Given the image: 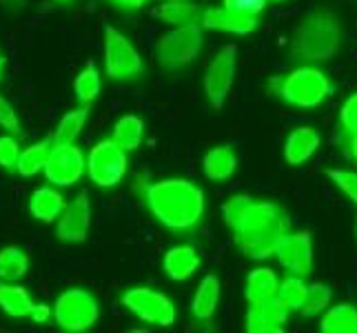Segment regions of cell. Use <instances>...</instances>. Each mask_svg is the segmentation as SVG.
Here are the masks:
<instances>
[{
  "label": "cell",
  "instance_id": "obj_35",
  "mask_svg": "<svg viewBox=\"0 0 357 333\" xmlns=\"http://www.w3.org/2000/svg\"><path fill=\"white\" fill-rule=\"evenodd\" d=\"M0 127L7 129L11 135H16V138L20 140L22 138V125L18 120V111L11 107V103L7 101L5 96H0Z\"/></svg>",
  "mask_w": 357,
  "mask_h": 333
},
{
  "label": "cell",
  "instance_id": "obj_42",
  "mask_svg": "<svg viewBox=\"0 0 357 333\" xmlns=\"http://www.w3.org/2000/svg\"><path fill=\"white\" fill-rule=\"evenodd\" d=\"M351 151H353V158L357 160V133H355V138H353V142H351Z\"/></svg>",
  "mask_w": 357,
  "mask_h": 333
},
{
  "label": "cell",
  "instance_id": "obj_13",
  "mask_svg": "<svg viewBox=\"0 0 357 333\" xmlns=\"http://www.w3.org/2000/svg\"><path fill=\"white\" fill-rule=\"evenodd\" d=\"M89 227H91V205H89V193L80 191L69 205H65L63 214L58 218L56 236L60 242H84L89 238Z\"/></svg>",
  "mask_w": 357,
  "mask_h": 333
},
{
  "label": "cell",
  "instance_id": "obj_45",
  "mask_svg": "<svg viewBox=\"0 0 357 333\" xmlns=\"http://www.w3.org/2000/svg\"><path fill=\"white\" fill-rule=\"evenodd\" d=\"M58 3H71V0H58Z\"/></svg>",
  "mask_w": 357,
  "mask_h": 333
},
{
  "label": "cell",
  "instance_id": "obj_8",
  "mask_svg": "<svg viewBox=\"0 0 357 333\" xmlns=\"http://www.w3.org/2000/svg\"><path fill=\"white\" fill-rule=\"evenodd\" d=\"M105 69L112 80H129L144 71L138 49L116 27L105 29Z\"/></svg>",
  "mask_w": 357,
  "mask_h": 333
},
{
  "label": "cell",
  "instance_id": "obj_44",
  "mask_svg": "<svg viewBox=\"0 0 357 333\" xmlns=\"http://www.w3.org/2000/svg\"><path fill=\"white\" fill-rule=\"evenodd\" d=\"M268 3H284V0H268Z\"/></svg>",
  "mask_w": 357,
  "mask_h": 333
},
{
  "label": "cell",
  "instance_id": "obj_32",
  "mask_svg": "<svg viewBox=\"0 0 357 333\" xmlns=\"http://www.w3.org/2000/svg\"><path fill=\"white\" fill-rule=\"evenodd\" d=\"M251 205V198L246 193H240V195H233V198H229L225 205H222V218H225V225L233 231L238 225L242 216L246 214V209H249Z\"/></svg>",
  "mask_w": 357,
  "mask_h": 333
},
{
  "label": "cell",
  "instance_id": "obj_16",
  "mask_svg": "<svg viewBox=\"0 0 357 333\" xmlns=\"http://www.w3.org/2000/svg\"><path fill=\"white\" fill-rule=\"evenodd\" d=\"M322 138L313 127H300L289 133V138L284 142V160L289 165L298 167L302 163H306L315 151Z\"/></svg>",
  "mask_w": 357,
  "mask_h": 333
},
{
  "label": "cell",
  "instance_id": "obj_40",
  "mask_svg": "<svg viewBox=\"0 0 357 333\" xmlns=\"http://www.w3.org/2000/svg\"><path fill=\"white\" fill-rule=\"evenodd\" d=\"M109 3H114L116 7H122V9L135 11V9H142L149 0H109Z\"/></svg>",
  "mask_w": 357,
  "mask_h": 333
},
{
  "label": "cell",
  "instance_id": "obj_30",
  "mask_svg": "<svg viewBox=\"0 0 357 333\" xmlns=\"http://www.w3.org/2000/svg\"><path fill=\"white\" fill-rule=\"evenodd\" d=\"M331 302V287L322 285V282H315L309 289H306V298L300 306V311L304 318H313L317 313H322Z\"/></svg>",
  "mask_w": 357,
  "mask_h": 333
},
{
  "label": "cell",
  "instance_id": "obj_34",
  "mask_svg": "<svg viewBox=\"0 0 357 333\" xmlns=\"http://www.w3.org/2000/svg\"><path fill=\"white\" fill-rule=\"evenodd\" d=\"M326 176L357 205V174L351 169H328Z\"/></svg>",
  "mask_w": 357,
  "mask_h": 333
},
{
  "label": "cell",
  "instance_id": "obj_2",
  "mask_svg": "<svg viewBox=\"0 0 357 333\" xmlns=\"http://www.w3.org/2000/svg\"><path fill=\"white\" fill-rule=\"evenodd\" d=\"M342 49V24L331 11H313L298 29L291 43L293 60L326 63Z\"/></svg>",
  "mask_w": 357,
  "mask_h": 333
},
{
  "label": "cell",
  "instance_id": "obj_41",
  "mask_svg": "<svg viewBox=\"0 0 357 333\" xmlns=\"http://www.w3.org/2000/svg\"><path fill=\"white\" fill-rule=\"evenodd\" d=\"M3 78H5V58L0 54V82H3Z\"/></svg>",
  "mask_w": 357,
  "mask_h": 333
},
{
  "label": "cell",
  "instance_id": "obj_7",
  "mask_svg": "<svg viewBox=\"0 0 357 333\" xmlns=\"http://www.w3.org/2000/svg\"><path fill=\"white\" fill-rule=\"evenodd\" d=\"M120 302L146 325L171 327L176 323V306L169 300V295L153 291L149 287H133L125 291Z\"/></svg>",
  "mask_w": 357,
  "mask_h": 333
},
{
  "label": "cell",
  "instance_id": "obj_31",
  "mask_svg": "<svg viewBox=\"0 0 357 333\" xmlns=\"http://www.w3.org/2000/svg\"><path fill=\"white\" fill-rule=\"evenodd\" d=\"M257 309L262 311V316L266 318V323L273 327L278 333L284 331V325H287V318H289V309H287V304L282 302L278 295H273V298H268L260 304H255Z\"/></svg>",
  "mask_w": 357,
  "mask_h": 333
},
{
  "label": "cell",
  "instance_id": "obj_25",
  "mask_svg": "<svg viewBox=\"0 0 357 333\" xmlns=\"http://www.w3.org/2000/svg\"><path fill=\"white\" fill-rule=\"evenodd\" d=\"M142 138H144V122L138 116H122L116 122L112 140L116 145H120L125 151L138 149V147L142 145Z\"/></svg>",
  "mask_w": 357,
  "mask_h": 333
},
{
  "label": "cell",
  "instance_id": "obj_11",
  "mask_svg": "<svg viewBox=\"0 0 357 333\" xmlns=\"http://www.w3.org/2000/svg\"><path fill=\"white\" fill-rule=\"evenodd\" d=\"M43 171L47 180L56 184V187H71V184L80 182V178L84 176L87 160H84L80 147H76L73 142H67V145L56 142Z\"/></svg>",
  "mask_w": 357,
  "mask_h": 333
},
{
  "label": "cell",
  "instance_id": "obj_37",
  "mask_svg": "<svg viewBox=\"0 0 357 333\" xmlns=\"http://www.w3.org/2000/svg\"><path fill=\"white\" fill-rule=\"evenodd\" d=\"M340 120H342V127L349 133H353V135L357 133V94L344 103V107L340 111Z\"/></svg>",
  "mask_w": 357,
  "mask_h": 333
},
{
  "label": "cell",
  "instance_id": "obj_24",
  "mask_svg": "<svg viewBox=\"0 0 357 333\" xmlns=\"http://www.w3.org/2000/svg\"><path fill=\"white\" fill-rule=\"evenodd\" d=\"M322 333H357V309L353 304H337L328 309L319 323Z\"/></svg>",
  "mask_w": 357,
  "mask_h": 333
},
{
  "label": "cell",
  "instance_id": "obj_19",
  "mask_svg": "<svg viewBox=\"0 0 357 333\" xmlns=\"http://www.w3.org/2000/svg\"><path fill=\"white\" fill-rule=\"evenodd\" d=\"M278 276L273 269H266V267H257L249 274V280H246V289L244 295L249 304H260L268 298H273L278 293Z\"/></svg>",
  "mask_w": 357,
  "mask_h": 333
},
{
  "label": "cell",
  "instance_id": "obj_27",
  "mask_svg": "<svg viewBox=\"0 0 357 333\" xmlns=\"http://www.w3.org/2000/svg\"><path fill=\"white\" fill-rule=\"evenodd\" d=\"M29 258L18 246H5L0 249V280H18L27 274Z\"/></svg>",
  "mask_w": 357,
  "mask_h": 333
},
{
  "label": "cell",
  "instance_id": "obj_26",
  "mask_svg": "<svg viewBox=\"0 0 357 333\" xmlns=\"http://www.w3.org/2000/svg\"><path fill=\"white\" fill-rule=\"evenodd\" d=\"M89 120V105H82L73 111H67L60 120V125L54 133V140L58 145H67V142H76V138L80 135V131L84 129Z\"/></svg>",
  "mask_w": 357,
  "mask_h": 333
},
{
  "label": "cell",
  "instance_id": "obj_9",
  "mask_svg": "<svg viewBox=\"0 0 357 333\" xmlns=\"http://www.w3.org/2000/svg\"><path fill=\"white\" fill-rule=\"evenodd\" d=\"M127 151L120 145H116L112 138L100 140L96 147H91L89 160H87V171L91 182L98 187L112 189L122 182L127 176Z\"/></svg>",
  "mask_w": 357,
  "mask_h": 333
},
{
  "label": "cell",
  "instance_id": "obj_17",
  "mask_svg": "<svg viewBox=\"0 0 357 333\" xmlns=\"http://www.w3.org/2000/svg\"><path fill=\"white\" fill-rule=\"evenodd\" d=\"M198 267H200V256L189 244L171 246L165 253V271H167V276L176 282L191 278L195 271H198Z\"/></svg>",
  "mask_w": 357,
  "mask_h": 333
},
{
  "label": "cell",
  "instance_id": "obj_12",
  "mask_svg": "<svg viewBox=\"0 0 357 333\" xmlns=\"http://www.w3.org/2000/svg\"><path fill=\"white\" fill-rule=\"evenodd\" d=\"M280 265L289 269L293 276L306 278L313 271V240L309 231L300 233H284L280 238L275 253Z\"/></svg>",
  "mask_w": 357,
  "mask_h": 333
},
{
  "label": "cell",
  "instance_id": "obj_4",
  "mask_svg": "<svg viewBox=\"0 0 357 333\" xmlns=\"http://www.w3.org/2000/svg\"><path fill=\"white\" fill-rule=\"evenodd\" d=\"M202 24L174 27L155 43V60L165 71H178L198 58L202 49Z\"/></svg>",
  "mask_w": 357,
  "mask_h": 333
},
{
  "label": "cell",
  "instance_id": "obj_29",
  "mask_svg": "<svg viewBox=\"0 0 357 333\" xmlns=\"http://www.w3.org/2000/svg\"><path fill=\"white\" fill-rule=\"evenodd\" d=\"M306 289H309V285H304V280L300 276H293L287 278L284 282H280L275 295L287 304L289 311H300V306L306 298Z\"/></svg>",
  "mask_w": 357,
  "mask_h": 333
},
{
  "label": "cell",
  "instance_id": "obj_6",
  "mask_svg": "<svg viewBox=\"0 0 357 333\" xmlns=\"http://www.w3.org/2000/svg\"><path fill=\"white\" fill-rule=\"evenodd\" d=\"M56 325L69 333H82L91 329L100 318V304L89 291L67 289L58 295L54 304Z\"/></svg>",
  "mask_w": 357,
  "mask_h": 333
},
{
  "label": "cell",
  "instance_id": "obj_20",
  "mask_svg": "<svg viewBox=\"0 0 357 333\" xmlns=\"http://www.w3.org/2000/svg\"><path fill=\"white\" fill-rule=\"evenodd\" d=\"M218 300H220V280H218V276L208 274V276L202 278L200 287L195 289L193 304H191L193 316L198 320H202V323L211 320L213 313H215Z\"/></svg>",
  "mask_w": 357,
  "mask_h": 333
},
{
  "label": "cell",
  "instance_id": "obj_39",
  "mask_svg": "<svg viewBox=\"0 0 357 333\" xmlns=\"http://www.w3.org/2000/svg\"><path fill=\"white\" fill-rule=\"evenodd\" d=\"M29 318L33 320L36 325H45V323H49V318H52V306L45 304V302H38V304L33 302Z\"/></svg>",
  "mask_w": 357,
  "mask_h": 333
},
{
  "label": "cell",
  "instance_id": "obj_3",
  "mask_svg": "<svg viewBox=\"0 0 357 333\" xmlns=\"http://www.w3.org/2000/svg\"><path fill=\"white\" fill-rule=\"evenodd\" d=\"M268 87L287 105L302 109L319 107L333 94V84L326 78V73L313 67L295 69L287 78H271Z\"/></svg>",
  "mask_w": 357,
  "mask_h": 333
},
{
  "label": "cell",
  "instance_id": "obj_23",
  "mask_svg": "<svg viewBox=\"0 0 357 333\" xmlns=\"http://www.w3.org/2000/svg\"><path fill=\"white\" fill-rule=\"evenodd\" d=\"M31 298L24 287L20 285H0V309L11 318H29L31 313Z\"/></svg>",
  "mask_w": 357,
  "mask_h": 333
},
{
  "label": "cell",
  "instance_id": "obj_14",
  "mask_svg": "<svg viewBox=\"0 0 357 333\" xmlns=\"http://www.w3.org/2000/svg\"><path fill=\"white\" fill-rule=\"evenodd\" d=\"M200 24L206 29H218V31H227L236 36H249L260 27V20H257V16L244 14V11H238V9L213 7V9H204Z\"/></svg>",
  "mask_w": 357,
  "mask_h": 333
},
{
  "label": "cell",
  "instance_id": "obj_10",
  "mask_svg": "<svg viewBox=\"0 0 357 333\" xmlns=\"http://www.w3.org/2000/svg\"><path fill=\"white\" fill-rule=\"evenodd\" d=\"M236 56H238V45H225L215 58L208 63L204 73V91L208 103L215 109H222L227 96L233 87V76H236Z\"/></svg>",
  "mask_w": 357,
  "mask_h": 333
},
{
  "label": "cell",
  "instance_id": "obj_21",
  "mask_svg": "<svg viewBox=\"0 0 357 333\" xmlns=\"http://www.w3.org/2000/svg\"><path fill=\"white\" fill-rule=\"evenodd\" d=\"M204 176L208 180H227L236 174L238 158L231 147H213L204 156Z\"/></svg>",
  "mask_w": 357,
  "mask_h": 333
},
{
  "label": "cell",
  "instance_id": "obj_36",
  "mask_svg": "<svg viewBox=\"0 0 357 333\" xmlns=\"http://www.w3.org/2000/svg\"><path fill=\"white\" fill-rule=\"evenodd\" d=\"M246 331H249V333H278L273 327L266 323V318L262 316V311L257 309L255 304H251L249 313H246Z\"/></svg>",
  "mask_w": 357,
  "mask_h": 333
},
{
  "label": "cell",
  "instance_id": "obj_18",
  "mask_svg": "<svg viewBox=\"0 0 357 333\" xmlns=\"http://www.w3.org/2000/svg\"><path fill=\"white\" fill-rule=\"evenodd\" d=\"M65 205L67 202L60 191H56L54 187H40V189H36L29 198V214L36 220L45 222V225H52V222L63 214Z\"/></svg>",
  "mask_w": 357,
  "mask_h": 333
},
{
  "label": "cell",
  "instance_id": "obj_1",
  "mask_svg": "<svg viewBox=\"0 0 357 333\" xmlns=\"http://www.w3.org/2000/svg\"><path fill=\"white\" fill-rule=\"evenodd\" d=\"M151 216L171 231H189L204 216V191L184 178L153 182L144 193Z\"/></svg>",
  "mask_w": 357,
  "mask_h": 333
},
{
  "label": "cell",
  "instance_id": "obj_43",
  "mask_svg": "<svg viewBox=\"0 0 357 333\" xmlns=\"http://www.w3.org/2000/svg\"><path fill=\"white\" fill-rule=\"evenodd\" d=\"M355 240H357V216H355Z\"/></svg>",
  "mask_w": 357,
  "mask_h": 333
},
{
  "label": "cell",
  "instance_id": "obj_38",
  "mask_svg": "<svg viewBox=\"0 0 357 333\" xmlns=\"http://www.w3.org/2000/svg\"><path fill=\"white\" fill-rule=\"evenodd\" d=\"M266 3H268V0H225V7L244 11V14H251V16H257V14H262V11L266 9Z\"/></svg>",
  "mask_w": 357,
  "mask_h": 333
},
{
  "label": "cell",
  "instance_id": "obj_28",
  "mask_svg": "<svg viewBox=\"0 0 357 333\" xmlns=\"http://www.w3.org/2000/svg\"><path fill=\"white\" fill-rule=\"evenodd\" d=\"M100 73H98L93 67L82 69L76 80H73V89H76V96L82 105H91L98 96H100Z\"/></svg>",
  "mask_w": 357,
  "mask_h": 333
},
{
  "label": "cell",
  "instance_id": "obj_15",
  "mask_svg": "<svg viewBox=\"0 0 357 333\" xmlns=\"http://www.w3.org/2000/svg\"><path fill=\"white\" fill-rule=\"evenodd\" d=\"M204 7L198 0H160L153 9V16L171 27H184V24H200Z\"/></svg>",
  "mask_w": 357,
  "mask_h": 333
},
{
  "label": "cell",
  "instance_id": "obj_5",
  "mask_svg": "<svg viewBox=\"0 0 357 333\" xmlns=\"http://www.w3.org/2000/svg\"><path fill=\"white\" fill-rule=\"evenodd\" d=\"M291 229V220L284 214V209L268 218L266 222H260V225L249 227V229H236L233 231V240H236L238 249L249 256L251 260H266L275 253V246L280 242V238L289 233Z\"/></svg>",
  "mask_w": 357,
  "mask_h": 333
},
{
  "label": "cell",
  "instance_id": "obj_22",
  "mask_svg": "<svg viewBox=\"0 0 357 333\" xmlns=\"http://www.w3.org/2000/svg\"><path fill=\"white\" fill-rule=\"evenodd\" d=\"M54 145H56V140L52 135V138H45L40 142L27 147V149H22L18 156V165H16L18 174L22 178H31V176L38 174V171H43L49 154H52V149H54Z\"/></svg>",
  "mask_w": 357,
  "mask_h": 333
},
{
  "label": "cell",
  "instance_id": "obj_33",
  "mask_svg": "<svg viewBox=\"0 0 357 333\" xmlns=\"http://www.w3.org/2000/svg\"><path fill=\"white\" fill-rule=\"evenodd\" d=\"M18 156H20V147L16 135H0V169L14 174L18 165Z\"/></svg>",
  "mask_w": 357,
  "mask_h": 333
}]
</instances>
